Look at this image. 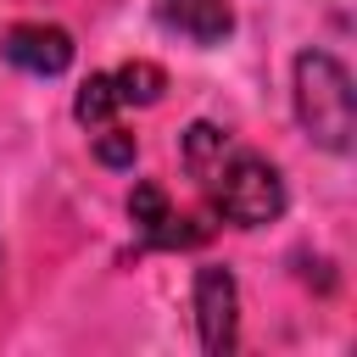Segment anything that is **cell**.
Returning a JSON list of instances; mask_svg holds the SVG:
<instances>
[{"instance_id":"cell-5","label":"cell","mask_w":357,"mask_h":357,"mask_svg":"<svg viewBox=\"0 0 357 357\" xmlns=\"http://www.w3.org/2000/svg\"><path fill=\"white\" fill-rule=\"evenodd\" d=\"M128 218L139 223V240H145V245H201V240L212 234V223H201V218H178V212L167 206L162 184H134V195H128Z\"/></svg>"},{"instance_id":"cell-6","label":"cell","mask_w":357,"mask_h":357,"mask_svg":"<svg viewBox=\"0 0 357 357\" xmlns=\"http://www.w3.org/2000/svg\"><path fill=\"white\" fill-rule=\"evenodd\" d=\"M162 22L195 45H218V39H229L234 11H229V0H162Z\"/></svg>"},{"instance_id":"cell-4","label":"cell","mask_w":357,"mask_h":357,"mask_svg":"<svg viewBox=\"0 0 357 357\" xmlns=\"http://www.w3.org/2000/svg\"><path fill=\"white\" fill-rule=\"evenodd\" d=\"M0 50H6L11 67L33 73V78H56V73L73 67V33L56 28V22H17Z\"/></svg>"},{"instance_id":"cell-10","label":"cell","mask_w":357,"mask_h":357,"mask_svg":"<svg viewBox=\"0 0 357 357\" xmlns=\"http://www.w3.org/2000/svg\"><path fill=\"white\" fill-rule=\"evenodd\" d=\"M0 268H6V257H0Z\"/></svg>"},{"instance_id":"cell-3","label":"cell","mask_w":357,"mask_h":357,"mask_svg":"<svg viewBox=\"0 0 357 357\" xmlns=\"http://www.w3.org/2000/svg\"><path fill=\"white\" fill-rule=\"evenodd\" d=\"M195 329H201V346L212 357L234 351V340H240V290H234L229 268H201L195 273Z\"/></svg>"},{"instance_id":"cell-7","label":"cell","mask_w":357,"mask_h":357,"mask_svg":"<svg viewBox=\"0 0 357 357\" xmlns=\"http://www.w3.org/2000/svg\"><path fill=\"white\" fill-rule=\"evenodd\" d=\"M112 84H117V100H123V106H128V100L151 106V100H162V89H167L162 67H151V61H128V67H117Z\"/></svg>"},{"instance_id":"cell-8","label":"cell","mask_w":357,"mask_h":357,"mask_svg":"<svg viewBox=\"0 0 357 357\" xmlns=\"http://www.w3.org/2000/svg\"><path fill=\"white\" fill-rule=\"evenodd\" d=\"M117 106H123V100H117V84H112V73H95V78L78 89V100H73V117H78V123H106Z\"/></svg>"},{"instance_id":"cell-1","label":"cell","mask_w":357,"mask_h":357,"mask_svg":"<svg viewBox=\"0 0 357 357\" xmlns=\"http://www.w3.org/2000/svg\"><path fill=\"white\" fill-rule=\"evenodd\" d=\"M184 167L206 190L212 212L229 218L234 229H257V223H273L284 212V178H279V167L268 156L245 151L234 134H223L212 123H195L184 134Z\"/></svg>"},{"instance_id":"cell-2","label":"cell","mask_w":357,"mask_h":357,"mask_svg":"<svg viewBox=\"0 0 357 357\" xmlns=\"http://www.w3.org/2000/svg\"><path fill=\"white\" fill-rule=\"evenodd\" d=\"M296 117L324 151H351L357 89H351V73L329 50H301L296 56Z\"/></svg>"},{"instance_id":"cell-9","label":"cell","mask_w":357,"mask_h":357,"mask_svg":"<svg viewBox=\"0 0 357 357\" xmlns=\"http://www.w3.org/2000/svg\"><path fill=\"white\" fill-rule=\"evenodd\" d=\"M95 156H100L106 167H128V162H134V134H128V128H112V123H106V128L95 134Z\"/></svg>"}]
</instances>
